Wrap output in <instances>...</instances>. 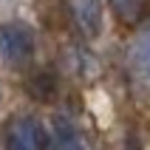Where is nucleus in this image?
Returning a JSON list of instances; mask_svg holds the SVG:
<instances>
[{"label": "nucleus", "instance_id": "1", "mask_svg": "<svg viewBox=\"0 0 150 150\" xmlns=\"http://www.w3.org/2000/svg\"><path fill=\"white\" fill-rule=\"evenodd\" d=\"M0 57L6 65L23 68L34 57V37L23 23H3L0 25Z\"/></svg>", "mask_w": 150, "mask_h": 150}, {"label": "nucleus", "instance_id": "2", "mask_svg": "<svg viewBox=\"0 0 150 150\" xmlns=\"http://www.w3.org/2000/svg\"><path fill=\"white\" fill-rule=\"evenodd\" d=\"M6 150H40V122L31 116H14L3 130Z\"/></svg>", "mask_w": 150, "mask_h": 150}, {"label": "nucleus", "instance_id": "3", "mask_svg": "<svg viewBox=\"0 0 150 150\" xmlns=\"http://www.w3.org/2000/svg\"><path fill=\"white\" fill-rule=\"evenodd\" d=\"M51 139H54V150H91V144L85 142V136L76 130L74 122H68L65 116L54 119L51 127Z\"/></svg>", "mask_w": 150, "mask_h": 150}, {"label": "nucleus", "instance_id": "4", "mask_svg": "<svg viewBox=\"0 0 150 150\" xmlns=\"http://www.w3.org/2000/svg\"><path fill=\"white\" fill-rule=\"evenodd\" d=\"M74 8V20L88 37H96L102 28V6L99 0H71Z\"/></svg>", "mask_w": 150, "mask_h": 150}, {"label": "nucleus", "instance_id": "5", "mask_svg": "<svg viewBox=\"0 0 150 150\" xmlns=\"http://www.w3.org/2000/svg\"><path fill=\"white\" fill-rule=\"evenodd\" d=\"M136 62L142 68V74L150 79V28L139 37V45H136Z\"/></svg>", "mask_w": 150, "mask_h": 150}, {"label": "nucleus", "instance_id": "6", "mask_svg": "<svg viewBox=\"0 0 150 150\" xmlns=\"http://www.w3.org/2000/svg\"><path fill=\"white\" fill-rule=\"evenodd\" d=\"M110 3H113V8L122 17H133L136 8H139V0H110Z\"/></svg>", "mask_w": 150, "mask_h": 150}, {"label": "nucleus", "instance_id": "7", "mask_svg": "<svg viewBox=\"0 0 150 150\" xmlns=\"http://www.w3.org/2000/svg\"><path fill=\"white\" fill-rule=\"evenodd\" d=\"M125 150H144L136 133H127V139H125Z\"/></svg>", "mask_w": 150, "mask_h": 150}]
</instances>
